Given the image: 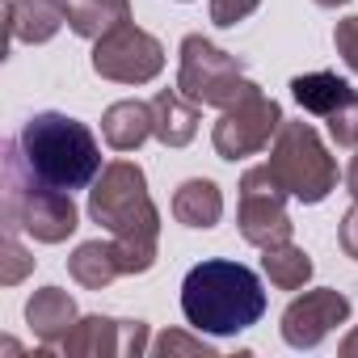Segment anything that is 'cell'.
<instances>
[{
	"label": "cell",
	"mask_w": 358,
	"mask_h": 358,
	"mask_svg": "<svg viewBox=\"0 0 358 358\" xmlns=\"http://www.w3.org/2000/svg\"><path fill=\"white\" fill-rule=\"evenodd\" d=\"M89 215L110 232L122 257V274H148L156 266L160 211L148 194V177L131 160H114L89 190Z\"/></svg>",
	"instance_id": "obj_1"
},
{
	"label": "cell",
	"mask_w": 358,
	"mask_h": 358,
	"mask_svg": "<svg viewBox=\"0 0 358 358\" xmlns=\"http://www.w3.org/2000/svg\"><path fill=\"white\" fill-rule=\"evenodd\" d=\"M182 316L190 320V329L211 337L245 333L266 316V287L241 262H199L182 282Z\"/></svg>",
	"instance_id": "obj_2"
},
{
	"label": "cell",
	"mask_w": 358,
	"mask_h": 358,
	"mask_svg": "<svg viewBox=\"0 0 358 358\" xmlns=\"http://www.w3.org/2000/svg\"><path fill=\"white\" fill-rule=\"evenodd\" d=\"M17 152L38 182L68 190V194L93 186L101 177V148H97L93 131L80 118H68L59 110H43V114L26 118L22 135H17Z\"/></svg>",
	"instance_id": "obj_3"
},
{
	"label": "cell",
	"mask_w": 358,
	"mask_h": 358,
	"mask_svg": "<svg viewBox=\"0 0 358 358\" xmlns=\"http://www.w3.org/2000/svg\"><path fill=\"white\" fill-rule=\"evenodd\" d=\"M5 224L43 245H59L80 228V211L72 194L38 182L17 152V139L5 143Z\"/></svg>",
	"instance_id": "obj_4"
},
{
	"label": "cell",
	"mask_w": 358,
	"mask_h": 358,
	"mask_svg": "<svg viewBox=\"0 0 358 358\" xmlns=\"http://www.w3.org/2000/svg\"><path fill=\"white\" fill-rule=\"evenodd\" d=\"M266 164L274 169V177L287 186V194L299 199V203H308V207L324 203L337 190V160L320 143L316 127L303 122V118L299 122L282 118V127H278V135L270 143V160Z\"/></svg>",
	"instance_id": "obj_5"
},
{
	"label": "cell",
	"mask_w": 358,
	"mask_h": 358,
	"mask_svg": "<svg viewBox=\"0 0 358 358\" xmlns=\"http://www.w3.org/2000/svg\"><path fill=\"white\" fill-rule=\"evenodd\" d=\"M177 89H182L194 106H215L228 110L241 97L257 93V85L245 76V64L228 51H220L215 43H207L203 34L182 38V64H177Z\"/></svg>",
	"instance_id": "obj_6"
},
{
	"label": "cell",
	"mask_w": 358,
	"mask_h": 358,
	"mask_svg": "<svg viewBox=\"0 0 358 358\" xmlns=\"http://www.w3.org/2000/svg\"><path fill=\"white\" fill-rule=\"evenodd\" d=\"M241 236L257 249H270L278 241H291V215H287V186L274 177L270 164H253L241 177Z\"/></svg>",
	"instance_id": "obj_7"
},
{
	"label": "cell",
	"mask_w": 358,
	"mask_h": 358,
	"mask_svg": "<svg viewBox=\"0 0 358 358\" xmlns=\"http://www.w3.org/2000/svg\"><path fill=\"white\" fill-rule=\"evenodd\" d=\"M278 127H282V106L257 89L224 110V118L211 131V143H215L220 160H245L253 152H266L270 139L278 135Z\"/></svg>",
	"instance_id": "obj_8"
},
{
	"label": "cell",
	"mask_w": 358,
	"mask_h": 358,
	"mask_svg": "<svg viewBox=\"0 0 358 358\" xmlns=\"http://www.w3.org/2000/svg\"><path fill=\"white\" fill-rule=\"evenodd\" d=\"M160 68H164V47L135 22L114 26L93 47V72L118 85H148L152 76H160Z\"/></svg>",
	"instance_id": "obj_9"
},
{
	"label": "cell",
	"mask_w": 358,
	"mask_h": 358,
	"mask_svg": "<svg viewBox=\"0 0 358 358\" xmlns=\"http://www.w3.org/2000/svg\"><path fill=\"white\" fill-rule=\"evenodd\" d=\"M291 97L316 114L337 148H358V89H350L337 72H308L291 80Z\"/></svg>",
	"instance_id": "obj_10"
},
{
	"label": "cell",
	"mask_w": 358,
	"mask_h": 358,
	"mask_svg": "<svg viewBox=\"0 0 358 358\" xmlns=\"http://www.w3.org/2000/svg\"><path fill=\"white\" fill-rule=\"evenodd\" d=\"M345 320H350V299L341 291H333V287H316V291H303L299 299L287 303L282 341L295 345V350H312Z\"/></svg>",
	"instance_id": "obj_11"
},
{
	"label": "cell",
	"mask_w": 358,
	"mask_h": 358,
	"mask_svg": "<svg viewBox=\"0 0 358 358\" xmlns=\"http://www.w3.org/2000/svg\"><path fill=\"white\" fill-rule=\"evenodd\" d=\"M68 358H118V354H143L148 350V324L143 320H114V316H80L72 333L59 341Z\"/></svg>",
	"instance_id": "obj_12"
},
{
	"label": "cell",
	"mask_w": 358,
	"mask_h": 358,
	"mask_svg": "<svg viewBox=\"0 0 358 358\" xmlns=\"http://www.w3.org/2000/svg\"><path fill=\"white\" fill-rule=\"evenodd\" d=\"M5 22L13 43H51L68 22V0H5Z\"/></svg>",
	"instance_id": "obj_13"
},
{
	"label": "cell",
	"mask_w": 358,
	"mask_h": 358,
	"mask_svg": "<svg viewBox=\"0 0 358 358\" xmlns=\"http://www.w3.org/2000/svg\"><path fill=\"white\" fill-rule=\"evenodd\" d=\"M199 110L182 89H160L152 97V135L164 148H186L199 135Z\"/></svg>",
	"instance_id": "obj_14"
},
{
	"label": "cell",
	"mask_w": 358,
	"mask_h": 358,
	"mask_svg": "<svg viewBox=\"0 0 358 358\" xmlns=\"http://www.w3.org/2000/svg\"><path fill=\"white\" fill-rule=\"evenodd\" d=\"M76 320H80L76 316V299L68 291H59V287H43V291H34L26 299V324L34 329V337L43 345H59L72 333Z\"/></svg>",
	"instance_id": "obj_15"
},
{
	"label": "cell",
	"mask_w": 358,
	"mask_h": 358,
	"mask_svg": "<svg viewBox=\"0 0 358 358\" xmlns=\"http://www.w3.org/2000/svg\"><path fill=\"white\" fill-rule=\"evenodd\" d=\"M173 220L186 228H215L224 220V194L211 177H190V182L177 186L173 194Z\"/></svg>",
	"instance_id": "obj_16"
},
{
	"label": "cell",
	"mask_w": 358,
	"mask_h": 358,
	"mask_svg": "<svg viewBox=\"0 0 358 358\" xmlns=\"http://www.w3.org/2000/svg\"><path fill=\"white\" fill-rule=\"evenodd\" d=\"M101 135L114 152H135L152 135V101H114L101 114Z\"/></svg>",
	"instance_id": "obj_17"
},
{
	"label": "cell",
	"mask_w": 358,
	"mask_h": 358,
	"mask_svg": "<svg viewBox=\"0 0 358 358\" xmlns=\"http://www.w3.org/2000/svg\"><path fill=\"white\" fill-rule=\"evenodd\" d=\"M68 274H72L80 287H89V291L110 287L114 278H122L118 245H114V241H85V245H76V253L68 257Z\"/></svg>",
	"instance_id": "obj_18"
},
{
	"label": "cell",
	"mask_w": 358,
	"mask_h": 358,
	"mask_svg": "<svg viewBox=\"0 0 358 358\" xmlns=\"http://www.w3.org/2000/svg\"><path fill=\"white\" fill-rule=\"evenodd\" d=\"M122 22H131V0H68V26L80 38L97 43Z\"/></svg>",
	"instance_id": "obj_19"
},
{
	"label": "cell",
	"mask_w": 358,
	"mask_h": 358,
	"mask_svg": "<svg viewBox=\"0 0 358 358\" xmlns=\"http://www.w3.org/2000/svg\"><path fill=\"white\" fill-rule=\"evenodd\" d=\"M262 270H266V278H270L278 291H299V287L312 278V257H308L299 245L278 241V245L262 249Z\"/></svg>",
	"instance_id": "obj_20"
},
{
	"label": "cell",
	"mask_w": 358,
	"mask_h": 358,
	"mask_svg": "<svg viewBox=\"0 0 358 358\" xmlns=\"http://www.w3.org/2000/svg\"><path fill=\"white\" fill-rule=\"evenodd\" d=\"M30 270H34V257L22 249L17 228L5 224V241H0V282H5V287H17Z\"/></svg>",
	"instance_id": "obj_21"
},
{
	"label": "cell",
	"mask_w": 358,
	"mask_h": 358,
	"mask_svg": "<svg viewBox=\"0 0 358 358\" xmlns=\"http://www.w3.org/2000/svg\"><path fill=\"white\" fill-rule=\"evenodd\" d=\"M333 47H337V55L345 59V68L358 76V17L337 22V30H333Z\"/></svg>",
	"instance_id": "obj_22"
},
{
	"label": "cell",
	"mask_w": 358,
	"mask_h": 358,
	"mask_svg": "<svg viewBox=\"0 0 358 358\" xmlns=\"http://www.w3.org/2000/svg\"><path fill=\"white\" fill-rule=\"evenodd\" d=\"M262 5V0H211V22L215 26H236V22H245L253 9Z\"/></svg>",
	"instance_id": "obj_23"
},
{
	"label": "cell",
	"mask_w": 358,
	"mask_h": 358,
	"mask_svg": "<svg viewBox=\"0 0 358 358\" xmlns=\"http://www.w3.org/2000/svg\"><path fill=\"white\" fill-rule=\"evenodd\" d=\"M156 354H215L207 341H194V337H186V333H164L160 341H156Z\"/></svg>",
	"instance_id": "obj_24"
},
{
	"label": "cell",
	"mask_w": 358,
	"mask_h": 358,
	"mask_svg": "<svg viewBox=\"0 0 358 358\" xmlns=\"http://www.w3.org/2000/svg\"><path fill=\"white\" fill-rule=\"evenodd\" d=\"M337 241H341V249H345V257H354L358 262V203L341 215V228H337Z\"/></svg>",
	"instance_id": "obj_25"
},
{
	"label": "cell",
	"mask_w": 358,
	"mask_h": 358,
	"mask_svg": "<svg viewBox=\"0 0 358 358\" xmlns=\"http://www.w3.org/2000/svg\"><path fill=\"white\" fill-rule=\"evenodd\" d=\"M345 190H350V199L358 203V156L350 160V169H345Z\"/></svg>",
	"instance_id": "obj_26"
},
{
	"label": "cell",
	"mask_w": 358,
	"mask_h": 358,
	"mask_svg": "<svg viewBox=\"0 0 358 358\" xmlns=\"http://www.w3.org/2000/svg\"><path fill=\"white\" fill-rule=\"evenodd\" d=\"M341 354H345V358H358V329H354V333L341 341Z\"/></svg>",
	"instance_id": "obj_27"
},
{
	"label": "cell",
	"mask_w": 358,
	"mask_h": 358,
	"mask_svg": "<svg viewBox=\"0 0 358 358\" xmlns=\"http://www.w3.org/2000/svg\"><path fill=\"white\" fill-rule=\"evenodd\" d=\"M320 9H337V5H350V0H316Z\"/></svg>",
	"instance_id": "obj_28"
}]
</instances>
